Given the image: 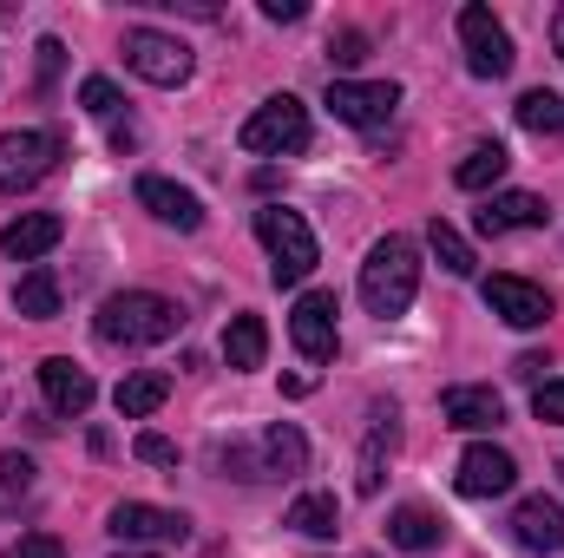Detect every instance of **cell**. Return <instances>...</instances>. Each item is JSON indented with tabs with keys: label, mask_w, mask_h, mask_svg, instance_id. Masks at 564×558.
Listing matches in <instances>:
<instances>
[{
	"label": "cell",
	"mask_w": 564,
	"mask_h": 558,
	"mask_svg": "<svg viewBox=\"0 0 564 558\" xmlns=\"http://www.w3.org/2000/svg\"><path fill=\"white\" fill-rule=\"evenodd\" d=\"M177 329H184V309L158 289H126L99 302V342L112 348H151V342H171Z\"/></svg>",
	"instance_id": "cell-1"
},
{
	"label": "cell",
	"mask_w": 564,
	"mask_h": 558,
	"mask_svg": "<svg viewBox=\"0 0 564 558\" xmlns=\"http://www.w3.org/2000/svg\"><path fill=\"white\" fill-rule=\"evenodd\" d=\"M414 296H421V250L408 237H381L368 250V264H361V302H368V315L394 322V315L414 309Z\"/></svg>",
	"instance_id": "cell-2"
},
{
	"label": "cell",
	"mask_w": 564,
	"mask_h": 558,
	"mask_svg": "<svg viewBox=\"0 0 564 558\" xmlns=\"http://www.w3.org/2000/svg\"><path fill=\"white\" fill-rule=\"evenodd\" d=\"M257 244L270 250V282H276V289L308 282V270H315V230H308L302 211L263 204V211H257Z\"/></svg>",
	"instance_id": "cell-3"
},
{
	"label": "cell",
	"mask_w": 564,
	"mask_h": 558,
	"mask_svg": "<svg viewBox=\"0 0 564 558\" xmlns=\"http://www.w3.org/2000/svg\"><path fill=\"white\" fill-rule=\"evenodd\" d=\"M237 144H243V151H257V158H289V151H302V144H308V106H302V99H289V93L263 99V106L243 119Z\"/></svg>",
	"instance_id": "cell-4"
},
{
	"label": "cell",
	"mask_w": 564,
	"mask_h": 558,
	"mask_svg": "<svg viewBox=\"0 0 564 558\" xmlns=\"http://www.w3.org/2000/svg\"><path fill=\"white\" fill-rule=\"evenodd\" d=\"M328 112L355 132H375L401 112V86L394 79H328Z\"/></svg>",
	"instance_id": "cell-5"
},
{
	"label": "cell",
	"mask_w": 564,
	"mask_h": 558,
	"mask_svg": "<svg viewBox=\"0 0 564 558\" xmlns=\"http://www.w3.org/2000/svg\"><path fill=\"white\" fill-rule=\"evenodd\" d=\"M119 53H126V66H132L139 79H151V86H184V79H191V46H184L177 33H158V26H132Z\"/></svg>",
	"instance_id": "cell-6"
},
{
	"label": "cell",
	"mask_w": 564,
	"mask_h": 558,
	"mask_svg": "<svg viewBox=\"0 0 564 558\" xmlns=\"http://www.w3.org/2000/svg\"><path fill=\"white\" fill-rule=\"evenodd\" d=\"M459 46L473 79H506L512 73V33L492 20V7H459Z\"/></svg>",
	"instance_id": "cell-7"
},
{
	"label": "cell",
	"mask_w": 564,
	"mask_h": 558,
	"mask_svg": "<svg viewBox=\"0 0 564 558\" xmlns=\"http://www.w3.org/2000/svg\"><path fill=\"white\" fill-rule=\"evenodd\" d=\"M59 164L53 132H0V191H33Z\"/></svg>",
	"instance_id": "cell-8"
},
{
	"label": "cell",
	"mask_w": 564,
	"mask_h": 558,
	"mask_svg": "<svg viewBox=\"0 0 564 558\" xmlns=\"http://www.w3.org/2000/svg\"><path fill=\"white\" fill-rule=\"evenodd\" d=\"M459 493L466 500H499V493H512L519 486V460L506 453V447H492V440H479V447H466L459 453Z\"/></svg>",
	"instance_id": "cell-9"
},
{
	"label": "cell",
	"mask_w": 564,
	"mask_h": 558,
	"mask_svg": "<svg viewBox=\"0 0 564 558\" xmlns=\"http://www.w3.org/2000/svg\"><path fill=\"white\" fill-rule=\"evenodd\" d=\"M479 296H486V309H492L499 322H512V329H545V322H552V296L525 277H486Z\"/></svg>",
	"instance_id": "cell-10"
},
{
	"label": "cell",
	"mask_w": 564,
	"mask_h": 558,
	"mask_svg": "<svg viewBox=\"0 0 564 558\" xmlns=\"http://www.w3.org/2000/svg\"><path fill=\"white\" fill-rule=\"evenodd\" d=\"M112 533H119L126 546H171V539H184V533H191V519H184V513H171V506L119 500V506H112Z\"/></svg>",
	"instance_id": "cell-11"
},
{
	"label": "cell",
	"mask_w": 564,
	"mask_h": 558,
	"mask_svg": "<svg viewBox=\"0 0 564 558\" xmlns=\"http://www.w3.org/2000/svg\"><path fill=\"white\" fill-rule=\"evenodd\" d=\"M289 342L302 348V362H328L335 355V296L328 289H308L289 315Z\"/></svg>",
	"instance_id": "cell-12"
},
{
	"label": "cell",
	"mask_w": 564,
	"mask_h": 558,
	"mask_svg": "<svg viewBox=\"0 0 564 558\" xmlns=\"http://www.w3.org/2000/svg\"><path fill=\"white\" fill-rule=\"evenodd\" d=\"M40 388H46V408L66 415V420H79L86 408H93V395H99L93 375H86L73 355H46V362H40Z\"/></svg>",
	"instance_id": "cell-13"
},
{
	"label": "cell",
	"mask_w": 564,
	"mask_h": 558,
	"mask_svg": "<svg viewBox=\"0 0 564 558\" xmlns=\"http://www.w3.org/2000/svg\"><path fill=\"white\" fill-rule=\"evenodd\" d=\"M512 539H519L525 552H564V506L558 500H545V493L519 500V513H512Z\"/></svg>",
	"instance_id": "cell-14"
},
{
	"label": "cell",
	"mask_w": 564,
	"mask_h": 558,
	"mask_svg": "<svg viewBox=\"0 0 564 558\" xmlns=\"http://www.w3.org/2000/svg\"><path fill=\"white\" fill-rule=\"evenodd\" d=\"M440 415L446 427H459V433H492L499 420H506V401H499V388H446L440 395Z\"/></svg>",
	"instance_id": "cell-15"
},
{
	"label": "cell",
	"mask_w": 564,
	"mask_h": 558,
	"mask_svg": "<svg viewBox=\"0 0 564 558\" xmlns=\"http://www.w3.org/2000/svg\"><path fill=\"white\" fill-rule=\"evenodd\" d=\"M59 237H66V224H59L53 211H26V217H13V224L0 230V250H7L13 264H40L46 250H59Z\"/></svg>",
	"instance_id": "cell-16"
},
{
	"label": "cell",
	"mask_w": 564,
	"mask_h": 558,
	"mask_svg": "<svg viewBox=\"0 0 564 558\" xmlns=\"http://www.w3.org/2000/svg\"><path fill=\"white\" fill-rule=\"evenodd\" d=\"M545 217H552L545 197H532V191H492L486 211H479V230L486 237H506V230H539Z\"/></svg>",
	"instance_id": "cell-17"
},
{
	"label": "cell",
	"mask_w": 564,
	"mask_h": 558,
	"mask_svg": "<svg viewBox=\"0 0 564 558\" xmlns=\"http://www.w3.org/2000/svg\"><path fill=\"white\" fill-rule=\"evenodd\" d=\"M139 204L158 224H171V230H197L204 224V204L184 184H171V178H139Z\"/></svg>",
	"instance_id": "cell-18"
},
{
	"label": "cell",
	"mask_w": 564,
	"mask_h": 558,
	"mask_svg": "<svg viewBox=\"0 0 564 558\" xmlns=\"http://www.w3.org/2000/svg\"><path fill=\"white\" fill-rule=\"evenodd\" d=\"M263 473L270 480H295L302 466H308V440H302V427H289V420H276V427H263Z\"/></svg>",
	"instance_id": "cell-19"
},
{
	"label": "cell",
	"mask_w": 564,
	"mask_h": 558,
	"mask_svg": "<svg viewBox=\"0 0 564 558\" xmlns=\"http://www.w3.org/2000/svg\"><path fill=\"white\" fill-rule=\"evenodd\" d=\"M263 355H270V329H263V315H237V322L224 329V362L243 375V368H263Z\"/></svg>",
	"instance_id": "cell-20"
},
{
	"label": "cell",
	"mask_w": 564,
	"mask_h": 558,
	"mask_svg": "<svg viewBox=\"0 0 564 558\" xmlns=\"http://www.w3.org/2000/svg\"><path fill=\"white\" fill-rule=\"evenodd\" d=\"M13 309H20L26 322H53V315H59V277H53L46 264H33L26 277L13 282Z\"/></svg>",
	"instance_id": "cell-21"
},
{
	"label": "cell",
	"mask_w": 564,
	"mask_h": 558,
	"mask_svg": "<svg viewBox=\"0 0 564 558\" xmlns=\"http://www.w3.org/2000/svg\"><path fill=\"white\" fill-rule=\"evenodd\" d=\"M506 164H512V151H506V144H473V151H466V158H459V171H453V184H459V191H492V184H499V178H506Z\"/></svg>",
	"instance_id": "cell-22"
},
{
	"label": "cell",
	"mask_w": 564,
	"mask_h": 558,
	"mask_svg": "<svg viewBox=\"0 0 564 558\" xmlns=\"http://www.w3.org/2000/svg\"><path fill=\"white\" fill-rule=\"evenodd\" d=\"M440 533H446V526H440L426 506H401V513H388V546H401V552H433Z\"/></svg>",
	"instance_id": "cell-23"
},
{
	"label": "cell",
	"mask_w": 564,
	"mask_h": 558,
	"mask_svg": "<svg viewBox=\"0 0 564 558\" xmlns=\"http://www.w3.org/2000/svg\"><path fill=\"white\" fill-rule=\"evenodd\" d=\"M164 395H171V382H164L158 368H139V375H126V382H119V395H112V401H119V415H126V420H144V415H158V408H164Z\"/></svg>",
	"instance_id": "cell-24"
},
{
	"label": "cell",
	"mask_w": 564,
	"mask_h": 558,
	"mask_svg": "<svg viewBox=\"0 0 564 558\" xmlns=\"http://www.w3.org/2000/svg\"><path fill=\"white\" fill-rule=\"evenodd\" d=\"M282 526H295V533H308V539H335L341 506H335V493H302V500L289 506V519H282Z\"/></svg>",
	"instance_id": "cell-25"
},
{
	"label": "cell",
	"mask_w": 564,
	"mask_h": 558,
	"mask_svg": "<svg viewBox=\"0 0 564 558\" xmlns=\"http://www.w3.org/2000/svg\"><path fill=\"white\" fill-rule=\"evenodd\" d=\"M512 112H519V126H525V132H539V139L564 132V99H558V93H545V86H539V93H525Z\"/></svg>",
	"instance_id": "cell-26"
},
{
	"label": "cell",
	"mask_w": 564,
	"mask_h": 558,
	"mask_svg": "<svg viewBox=\"0 0 564 558\" xmlns=\"http://www.w3.org/2000/svg\"><path fill=\"white\" fill-rule=\"evenodd\" d=\"M426 244H433V257H440V270H446V277H473V244H466L453 224H440V217H433V224H426Z\"/></svg>",
	"instance_id": "cell-27"
},
{
	"label": "cell",
	"mask_w": 564,
	"mask_h": 558,
	"mask_svg": "<svg viewBox=\"0 0 564 558\" xmlns=\"http://www.w3.org/2000/svg\"><path fill=\"white\" fill-rule=\"evenodd\" d=\"M388 447H394V415H388V427H375L368 433V447H361V466H355V486L375 500L381 493V473H388Z\"/></svg>",
	"instance_id": "cell-28"
},
{
	"label": "cell",
	"mask_w": 564,
	"mask_h": 558,
	"mask_svg": "<svg viewBox=\"0 0 564 558\" xmlns=\"http://www.w3.org/2000/svg\"><path fill=\"white\" fill-rule=\"evenodd\" d=\"M79 106H86L93 119H119V106H126V99H119V86H112V79H99V73H93V79L79 86Z\"/></svg>",
	"instance_id": "cell-29"
},
{
	"label": "cell",
	"mask_w": 564,
	"mask_h": 558,
	"mask_svg": "<svg viewBox=\"0 0 564 558\" xmlns=\"http://www.w3.org/2000/svg\"><path fill=\"white\" fill-rule=\"evenodd\" d=\"M217 460H224V473H237V480H270V473H263V447H250V440H230Z\"/></svg>",
	"instance_id": "cell-30"
},
{
	"label": "cell",
	"mask_w": 564,
	"mask_h": 558,
	"mask_svg": "<svg viewBox=\"0 0 564 558\" xmlns=\"http://www.w3.org/2000/svg\"><path fill=\"white\" fill-rule=\"evenodd\" d=\"M0 486L7 493H26L33 486V460L26 453H0Z\"/></svg>",
	"instance_id": "cell-31"
},
{
	"label": "cell",
	"mask_w": 564,
	"mask_h": 558,
	"mask_svg": "<svg viewBox=\"0 0 564 558\" xmlns=\"http://www.w3.org/2000/svg\"><path fill=\"white\" fill-rule=\"evenodd\" d=\"M532 415H539V420H564V375H558V382H539Z\"/></svg>",
	"instance_id": "cell-32"
},
{
	"label": "cell",
	"mask_w": 564,
	"mask_h": 558,
	"mask_svg": "<svg viewBox=\"0 0 564 558\" xmlns=\"http://www.w3.org/2000/svg\"><path fill=\"white\" fill-rule=\"evenodd\" d=\"M328 60H335V66H361V60H368V33H335Z\"/></svg>",
	"instance_id": "cell-33"
},
{
	"label": "cell",
	"mask_w": 564,
	"mask_h": 558,
	"mask_svg": "<svg viewBox=\"0 0 564 558\" xmlns=\"http://www.w3.org/2000/svg\"><path fill=\"white\" fill-rule=\"evenodd\" d=\"M7 558H66V552H59V539H53V533H26Z\"/></svg>",
	"instance_id": "cell-34"
},
{
	"label": "cell",
	"mask_w": 564,
	"mask_h": 558,
	"mask_svg": "<svg viewBox=\"0 0 564 558\" xmlns=\"http://www.w3.org/2000/svg\"><path fill=\"white\" fill-rule=\"evenodd\" d=\"M139 460H151V466H177V447H171L164 433H139Z\"/></svg>",
	"instance_id": "cell-35"
},
{
	"label": "cell",
	"mask_w": 564,
	"mask_h": 558,
	"mask_svg": "<svg viewBox=\"0 0 564 558\" xmlns=\"http://www.w3.org/2000/svg\"><path fill=\"white\" fill-rule=\"evenodd\" d=\"M308 7L302 0H263V20H302Z\"/></svg>",
	"instance_id": "cell-36"
},
{
	"label": "cell",
	"mask_w": 564,
	"mask_h": 558,
	"mask_svg": "<svg viewBox=\"0 0 564 558\" xmlns=\"http://www.w3.org/2000/svg\"><path fill=\"white\" fill-rule=\"evenodd\" d=\"M545 368H552V362H545V355H519V362H512V375H519V382H539V375H545Z\"/></svg>",
	"instance_id": "cell-37"
},
{
	"label": "cell",
	"mask_w": 564,
	"mask_h": 558,
	"mask_svg": "<svg viewBox=\"0 0 564 558\" xmlns=\"http://www.w3.org/2000/svg\"><path fill=\"white\" fill-rule=\"evenodd\" d=\"M59 53H66V46H59V40H40V73H46V79H53V73H59Z\"/></svg>",
	"instance_id": "cell-38"
},
{
	"label": "cell",
	"mask_w": 564,
	"mask_h": 558,
	"mask_svg": "<svg viewBox=\"0 0 564 558\" xmlns=\"http://www.w3.org/2000/svg\"><path fill=\"white\" fill-rule=\"evenodd\" d=\"M552 46H558V60H564V7L552 13Z\"/></svg>",
	"instance_id": "cell-39"
},
{
	"label": "cell",
	"mask_w": 564,
	"mask_h": 558,
	"mask_svg": "<svg viewBox=\"0 0 564 558\" xmlns=\"http://www.w3.org/2000/svg\"><path fill=\"white\" fill-rule=\"evenodd\" d=\"M119 558H151V552H132V546H126V552H119Z\"/></svg>",
	"instance_id": "cell-40"
}]
</instances>
